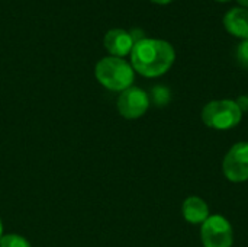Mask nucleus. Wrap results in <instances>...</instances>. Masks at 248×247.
<instances>
[{"label":"nucleus","mask_w":248,"mask_h":247,"mask_svg":"<svg viewBox=\"0 0 248 247\" xmlns=\"http://www.w3.org/2000/svg\"><path fill=\"white\" fill-rule=\"evenodd\" d=\"M176 58L170 42L155 38H144L134 44L131 51V66L134 71L144 77H158L166 74Z\"/></svg>","instance_id":"f257e3e1"},{"label":"nucleus","mask_w":248,"mask_h":247,"mask_svg":"<svg viewBox=\"0 0 248 247\" xmlns=\"http://www.w3.org/2000/svg\"><path fill=\"white\" fill-rule=\"evenodd\" d=\"M96 77L102 86L113 92H124L132 86L135 73L131 64L118 57H105L96 66Z\"/></svg>","instance_id":"f03ea898"},{"label":"nucleus","mask_w":248,"mask_h":247,"mask_svg":"<svg viewBox=\"0 0 248 247\" xmlns=\"http://www.w3.org/2000/svg\"><path fill=\"white\" fill-rule=\"evenodd\" d=\"M202 122L212 130L228 131L235 128L241 119L243 112L235 100L232 99H219L211 100L202 109Z\"/></svg>","instance_id":"7ed1b4c3"},{"label":"nucleus","mask_w":248,"mask_h":247,"mask_svg":"<svg viewBox=\"0 0 248 247\" xmlns=\"http://www.w3.org/2000/svg\"><path fill=\"white\" fill-rule=\"evenodd\" d=\"M201 242L203 247H232L234 230L224 215H209L201 226Z\"/></svg>","instance_id":"20e7f679"},{"label":"nucleus","mask_w":248,"mask_h":247,"mask_svg":"<svg viewBox=\"0 0 248 247\" xmlns=\"http://www.w3.org/2000/svg\"><path fill=\"white\" fill-rule=\"evenodd\" d=\"M222 173L232 183L248 181V141L234 144L222 160Z\"/></svg>","instance_id":"39448f33"},{"label":"nucleus","mask_w":248,"mask_h":247,"mask_svg":"<svg viewBox=\"0 0 248 247\" xmlns=\"http://www.w3.org/2000/svg\"><path fill=\"white\" fill-rule=\"evenodd\" d=\"M150 108L148 95L140 87H128L118 98V111L126 119L141 118Z\"/></svg>","instance_id":"423d86ee"},{"label":"nucleus","mask_w":248,"mask_h":247,"mask_svg":"<svg viewBox=\"0 0 248 247\" xmlns=\"http://www.w3.org/2000/svg\"><path fill=\"white\" fill-rule=\"evenodd\" d=\"M103 44H105V48L112 54V57L122 58L131 54L135 42L128 31L116 28V29L108 31V33L105 35Z\"/></svg>","instance_id":"0eeeda50"},{"label":"nucleus","mask_w":248,"mask_h":247,"mask_svg":"<svg viewBox=\"0 0 248 247\" xmlns=\"http://www.w3.org/2000/svg\"><path fill=\"white\" fill-rule=\"evenodd\" d=\"M182 214H183V218L189 224H193V226L201 224L202 226L209 218V207L203 198L192 195L185 199V202L182 205Z\"/></svg>","instance_id":"6e6552de"},{"label":"nucleus","mask_w":248,"mask_h":247,"mask_svg":"<svg viewBox=\"0 0 248 247\" xmlns=\"http://www.w3.org/2000/svg\"><path fill=\"white\" fill-rule=\"evenodd\" d=\"M225 29L241 39H248V9L234 7L228 10L224 16Z\"/></svg>","instance_id":"1a4fd4ad"},{"label":"nucleus","mask_w":248,"mask_h":247,"mask_svg":"<svg viewBox=\"0 0 248 247\" xmlns=\"http://www.w3.org/2000/svg\"><path fill=\"white\" fill-rule=\"evenodd\" d=\"M0 247H32L29 242L17 234H6L0 239Z\"/></svg>","instance_id":"9d476101"},{"label":"nucleus","mask_w":248,"mask_h":247,"mask_svg":"<svg viewBox=\"0 0 248 247\" xmlns=\"http://www.w3.org/2000/svg\"><path fill=\"white\" fill-rule=\"evenodd\" d=\"M153 98H154V102H155L157 105L163 106V105H166V103L169 102V99H170V92H169L166 87H163V86H157V87L153 89Z\"/></svg>","instance_id":"9b49d317"},{"label":"nucleus","mask_w":248,"mask_h":247,"mask_svg":"<svg viewBox=\"0 0 248 247\" xmlns=\"http://www.w3.org/2000/svg\"><path fill=\"white\" fill-rule=\"evenodd\" d=\"M235 55H237L238 63H240L243 67L248 68V39H243V41L240 42V45L237 47Z\"/></svg>","instance_id":"f8f14e48"},{"label":"nucleus","mask_w":248,"mask_h":247,"mask_svg":"<svg viewBox=\"0 0 248 247\" xmlns=\"http://www.w3.org/2000/svg\"><path fill=\"white\" fill-rule=\"evenodd\" d=\"M237 105L240 106V109H241V112L244 114V112H247L248 111V95H241L237 100Z\"/></svg>","instance_id":"ddd939ff"},{"label":"nucleus","mask_w":248,"mask_h":247,"mask_svg":"<svg viewBox=\"0 0 248 247\" xmlns=\"http://www.w3.org/2000/svg\"><path fill=\"white\" fill-rule=\"evenodd\" d=\"M151 1H154V3H158V4H167V3H170L171 0H151Z\"/></svg>","instance_id":"4468645a"},{"label":"nucleus","mask_w":248,"mask_h":247,"mask_svg":"<svg viewBox=\"0 0 248 247\" xmlns=\"http://www.w3.org/2000/svg\"><path fill=\"white\" fill-rule=\"evenodd\" d=\"M243 7H248V0H237Z\"/></svg>","instance_id":"2eb2a0df"},{"label":"nucleus","mask_w":248,"mask_h":247,"mask_svg":"<svg viewBox=\"0 0 248 247\" xmlns=\"http://www.w3.org/2000/svg\"><path fill=\"white\" fill-rule=\"evenodd\" d=\"M1 233H3V224H1V220H0V239H1Z\"/></svg>","instance_id":"dca6fc26"},{"label":"nucleus","mask_w":248,"mask_h":247,"mask_svg":"<svg viewBox=\"0 0 248 247\" xmlns=\"http://www.w3.org/2000/svg\"><path fill=\"white\" fill-rule=\"evenodd\" d=\"M218 1H228V0H218Z\"/></svg>","instance_id":"f3484780"}]
</instances>
